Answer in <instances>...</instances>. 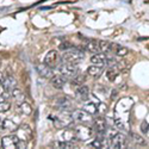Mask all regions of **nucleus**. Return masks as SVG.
Masks as SVG:
<instances>
[{
	"instance_id": "1",
	"label": "nucleus",
	"mask_w": 149,
	"mask_h": 149,
	"mask_svg": "<svg viewBox=\"0 0 149 149\" xmlns=\"http://www.w3.org/2000/svg\"><path fill=\"white\" fill-rule=\"evenodd\" d=\"M85 57V54L82 50H80L79 48H72L67 53L63 54L62 56V62L63 63H72V65H78L79 62H81Z\"/></svg>"
},
{
	"instance_id": "2",
	"label": "nucleus",
	"mask_w": 149,
	"mask_h": 149,
	"mask_svg": "<svg viewBox=\"0 0 149 149\" xmlns=\"http://www.w3.org/2000/svg\"><path fill=\"white\" fill-rule=\"evenodd\" d=\"M77 139L80 141H87L88 139H91L93 136L94 129L93 127H88V124H80L75 129H74Z\"/></svg>"
},
{
	"instance_id": "3",
	"label": "nucleus",
	"mask_w": 149,
	"mask_h": 149,
	"mask_svg": "<svg viewBox=\"0 0 149 149\" xmlns=\"http://www.w3.org/2000/svg\"><path fill=\"white\" fill-rule=\"evenodd\" d=\"M109 147L112 149H122L127 147V137L123 134L116 132L112 137L109 139Z\"/></svg>"
},
{
	"instance_id": "4",
	"label": "nucleus",
	"mask_w": 149,
	"mask_h": 149,
	"mask_svg": "<svg viewBox=\"0 0 149 149\" xmlns=\"http://www.w3.org/2000/svg\"><path fill=\"white\" fill-rule=\"evenodd\" d=\"M70 116H72L73 120H75L80 124H90L93 120L92 115L86 112L85 110H75V111H73Z\"/></svg>"
},
{
	"instance_id": "5",
	"label": "nucleus",
	"mask_w": 149,
	"mask_h": 149,
	"mask_svg": "<svg viewBox=\"0 0 149 149\" xmlns=\"http://www.w3.org/2000/svg\"><path fill=\"white\" fill-rule=\"evenodd\" d=\"M58 70L62 75H65L66 78H74L78 74L79 69L77 65H72V63H62L58 67Z\"/></svg>"
},
{
	"instance_id": "6",
	"label": "nucleus",
	"mask_w": 149,
	"mask_h": 149,
	"mask_svg": "<svg viewBox=\"0 0 149 149\" xmlns=\"http://www.w3.org/2000/svg\"><path fill=\"white\" fill-rule=\"evenodd\" d=\"M60 56H58V53L56 50H52V52H49L44 58V63L48 66V67H50V68H56L60 63Z\"/></svg>"
},
{
	"instance_id": "7",
	"label": "nucleus",
	"mask_w": 149,
	"mask_h": 149,
	"mask_svg": "<svg viewBox=\"0 0 149 149\" xmlns=\"http://www.w3.org/2000/svg\"><path fill=\"white\" fill-rule=\"evenodd\" d=\"M16 135H17V137L19 140H23V141H26L28 142L31 139V136H32V130H31V128L29 125L24 124V125L17 128Z\"/></svg>"
},
{
	"instance_id": "8",
	"label": "nucleus",
	"mask_w": 149,
	"mask_h": 149,
	"mask_svg": "<svg viewBox=\"0 0 149 149\" xmlns=\"http://www.w3.org/2000/svg\"><path fill=\"white\" fill-rule=\"evenodd\" d=\"M17 124L11 120V119H4V120H0V131L1 132H16L17 130Z\"/></svg>"
},
{
	"instance_id": "9",
	"label": "nucleus",
	"mask_w": 149,
	"mask_h": 149,
	"mask_svg": "<svg viewBox=\"0 0 149 149\" xmlns=\"http://www.w3.org/2000/svg\"><path fill=\"white\" fill-rule=\"evenodd\" d=\"M18 141H19V139L17 137V135H6L1 139V144H3V148H5V149L16 148V144Z\"/></svg>"
},
{
	"instance_id": "10",
	"label": "nucleus",
	"mask_w": 149,
	"mask_h": 149,
	"mask_svg": "<svg viewBox=\"0 0 149 149\" xmlns=\"http://www.w3.org/2000/svg\"><path fill=\"white\" fill-rule=\"evenodd\" d=\"M1 86H3L4 91H12L15 87H17V80L13 75L4 77L3 81H1Z\"/></svg>"
},
{
	"instance_id": "11",
	"label": "nucleus",
	"mask_w": 149,
	"mask_h": 149,
	"mask_svg": "<svg viewBox=\"0 0 149 149\" xmlns=\"http://www.w3.org/2000/svg\"><path fill=\"white\" fill-rule=\"evenodd\" d=\"M66 82H67V78L65 75H62V74H60V75H55V77L53 75L50 78V84L56 90H61L65 86Z\"/></svg>"
},
{
	"instance_id": "12",
	"label": "nucleus",
	"mask_w": 149,
	"mask_h": 149,
	"mask_svg": "<svg viewBox=\"0 0 149 149\" xmlns=\"http://www.w3.org/2000/svg\"><path fill=\"white\" fill-rule=\"evenodd\" d=\"M55 105L62 111H67L72 106V102L67 97H57L56 102H55Z\"/></svg>"
},
{
	"instance_id": "13",
	"label": "nucleus",
	"mask_w": 149,
	"mask_h": 149,
	"mask_svg": "<svg viewBox=\"0 0 149 149\" xmlns=\"http://www.w3.org/2000/svg\"><path fill=\"white\" fill-rule=\"evenodd\" d=\"M91 62L92 65L99 66V67H104L106 65V56L104 53H97L93 54V56L91 57Z\"/></svg>"
},
{
	"instance_id": "14",
	"label": "nucleus",
	"mask_w": 149,
	"mask_h": 149,
	"mask_svg": "<svg viewBox=\"0 0 149 149\" xmlns=\"http://www.w3.org/2000/svg\"><path fill=\"white\" fill-rule=\"evenodd\" d=\"M36 68H37V72H38V74H40L42 78L50 79V78L53 77V68L48 67L45 63H44V65H38Z\"/></svg>"
},
{
	"instance_id": "15",
	"label": "nucleus",
	"mask_w": 149,
	"mask_h": 149,
	"mask_svg": "<svg viewBox=\"0 0 149 149\" xmlns=\"http://www.w3.org/2000/svg\"><path fill=\"white\" fill-rule=\"evenodd\" d=\"M93 129L97 131V132H105L106 129H107V124H106V120L103 118V117H98L94 119V127Z\"/></svg>"
},
{
	"instance_id": "16",
	"label": "nucleus",
	"mask_w": 149,
	"mask_h": 149,
	"mask_svg": "<svg viewBox=\"0 0 149 149\" xmlns=\"http://www.w3.org/2000/svg\"><path fill=\"white\" fill-rule=\"evenodd\" d=\"M77 94L79 97V99H81V100H87L88 97H90V88L87 87V86H82L80 85L78 90H77Z\"/></svg>"
},
{
	"instance_id": "17",
	"label": "nucleus",
	"mask_w": 149,
	"mask_h": 149,
	"mask_svg": "<svg viewBox=\"0 0 149 149\" xmlns=\"http://www.w3.org/2000/svg\"><path fill=\"white\" fill-rule=\"evenodd\" d=\"M85 49L87 52L92 53V54H97V53H100V49H99V41H88L87 44H86Z\"/></svg>"
},
{
	"instance_id": "18",
	"label": "nucleus",
	"mask_w": 149,
	"mask_h": 149,
	"mask_svg": "<svg viewBox=\"0 0 149 149\" xmlns=\"http://www.w3.org/2000/svg\"><path fill=\"white\" fill-rule=\"evenodd\" d=\"M87 73H88V75H91L93 78H99L103 74V67L92 65V66H90L87 68Z\"/></svg>"
},
{
	"instance_id": "19",
	"label": "nucleus",
	"mask_w": 149,
	"mask_h": 149,
	"mask_svg": "<svg viewBox=\"0 0 149 149\" xmlns=\"http://www.w3.org/2000/svg\"><path fill=\"white\" fill-rule=\"evenodd\" d=\"M118 74H119V69L116 66H111L106 70V78L110 81H115L117 79V77H118Z\"/></svg>"
},
{
	"instance_id": "20",
	"label": "nucleus",
	"mask_w": 149,
	"mask_h": 149,
	"mask_svg": "<svg viewBox=\"0 0 149 149\" xmlns=\"http://www.w3.org/2000/svg\"><path fill=\"white\" fill-rule=\"evenodd\" d=\"M18 109H19V111H20L23 115H26V116L31 115V112H32L31 105H30L29 103H25V102H20V103L18 104Z\"/></svg>"
},
{
	"instance_id": "21",
	"label": "nucleus",
	"mask_w": 149,
	"mask_h": 149,
	"mask_svg": "<svg viewBox=\"0 0 149 149\" xmlns=\"http://www.w3.org/2000/svg\"><path fill=\"white\" fill-rule=\"evenodd\" d=\"M11 92V97L12 98H15L17 102H24V99H25V95H24V93H23V91L20 90V88H17V87H15L12 91H10Z\"/></svg>"
},
{
	"instance_id": "22",
	"label": "nucleus",
	"mask_w": 149,
	"mask_h": 149,
	"mask_svg": "<svg viewBox=\"0 0 149 149\" xmlns=\"http://www.w3.org/2000/svg\"><path fill=\"white\" fill-rule=\"evenodd\" d=\"M99 49H100V53H110L112 52V43L109 41H99Z\"/></svg>"
},
{
	"instance_id": "23",
	"label": "nucleus",
	"mask_w": 149,
	"mask_h": 149,
	"mask_svg": "<svg viewBox=\"0 0 149 149\" xmlns=\"http://www.w3.org/2000/svg\"><path fill=\"white\" fill-rule=\"evenodd\" d=\"M84 110L86 111V112H88L90 115H95L98 113V107L95 104L93 103H86L85 106H84Z\"/></svg>"
},
{
	"instance_id": "24",
	"label": "nucleus",
	"mask_w": 149,
	"mask_h": 149,
	"mask_svg": "<svg viewBox=\"0 0 149 149\" xmlns=\"http://www.w3.org/2000/svg\"><path fill=\"white\" fill-rule=\"evenodd\" d=\"M131 140H132V142L135 144H137V146H144L146 144L143 137L140 136V135H137V134H131Z\"/></svg>"
},
{
	"instance_id": "25",
	"label": "nucleus",
	"mask_w": 149,
	"mask_h": 149,
	"mask_svg": "<svg viewBox=\"0 0 149 149\" xmlns=\"http://www.w3.org/2000/svg\"><path fill=\"white\" fill-rule=\"evenodd\" d=\"M10 109H11V103H8L6 100L0 102V113L1 112H7Z\"/></svg>"
},
{
	"instance_id": "26",
	"label": "nucleus",
	"mask_w": 149,
	"mask_h": 149,
	"mask_svg": "<svg viewBox=\"0 0 149 149\" xmlns=\"http://www.w3.org/2000/svg\"><path fill=\"white\" fill-rule=\"evenodd\" d=\"M74 85H78V86H80V85H82L84 82H85V77L84 75H75L74 77V79H73V81H72Z\"/></svg>"
},
{
	"instance_id": "27",
	"label": "nucleus",
	"mask_w": 149,
	"mask_h": 149,
	"mask_svg": "<svg viewBox=\"0 0 149 149\" xmlns=\"http://www.w3.org/2000/svg\"><path fill=\"white\" fill-rule=\"evenodd\" d=\"M72 48H73V45L69 42H63V43H61L60 47H58L60 50H69V49H72Z\"/></svg>"
},
{
	"instance_id": "28",
	"label": "nucleus",
	"mask_w": 149,
	"mask_h": 149,
	"mask_svg": "<svg viewBox=\"0 0 149 149\" xmlns=\"http://www.w3.org/2000/svg\"><path fill=\"white\" fill-rule=\"evenodd\" d=\"M141 131L143 135H148V122L147 120H143L142 124H141Z\"/></svg>"
},
{
	"instance_id": "29",
	"label": "nucleus",
	"mask_w": 149,
	"mask_h": 149,
	"mask_svg": "<svg viewBox=\"0 0 149 149\" xmlns=\"http://www.w3.org/2000/svg\"><path fill=\"white\" fill-rule=\"evenodd\" d=\"M106 65H109V67L116 66V65H117V61H116L113 57H106Z\"/></svg>"
},
{
	"instance_id": "30",
	"label": "nucleus",
	"mask_w": 149,
	"mask_h": 149,
	"mask_svg": "<svg viewBox=\"0 0 149 149\" xmlns=\"http://www.w3.org/2000/svg\"><path fill=\"white\" fill-rule=\"evenodd\" d=\"M102 144H103L102 141H99V140L97 139V140H94V141L91 143V148H102V147H103Z\"/></svg>"
},
{
	"instance_id": "31",
	"label": "nucleus",
	"mask_w": 149,
	"mask_h": 149,
	"mask_svg": "<svg viewBox=\"0 0 149 149\" xmlns=\"http://www.w3.org/2000/svg\"><path fill=\"white\" fill-rule=\"evenodd\" d=\"M16 148H19V149H25L26 148V141H23V140H19L16 144Z\"/></svg>"
},
{
	"instance_id": "32",
	"label": "nucleus",
	"mask_w": 149,
	"mask_h": 149,
	"mask_svg": "<svg viewBox=\"0 0 149 149\" xmlns=\"http://www.w3.org/2000/svg\"><path fill=\"white\" fill-rule=\"evenodd\" d=\"M117 93H118V91L117 90H112V92H111V99H112V100H113V99H116V97H117Z\"/></svg>"
},
{
	"instance_id": "33",
	"label": "nucleus",
	"mask_w": 149,
	"mask_h": 149,
	"mask_svg": "<svg viewBox=\"0 0 149 149\" xmlns=\"http://www.w3.org/2000/svg\"><path fill=\"white\" fill-rule=\"evenodd\" d=\"M3 79H4V75H3V73H0V84H1Z\"/></svg>"
},
{
	"instance_id": "34",
	"label": "nucleus",
	"mask_w": 149,
	"mask_h": 149,
	"mask_svg": "<svg viewBox=\"0 0 149 149\" xmlns=\"http://www.w3.org/2000/svg\"><path fill=\"white\" fill-rule=\"evenodd\" d=\"M122 90H127V85H125V84L122 85Z\"/></svg>"
},
{
	"instance_id": "35",
	"label": "nucleus",
	"mask_w": 149,
	"mask_h": 149,
	"mask_svg": "<svg viewBox=\"0 0 149 149\" xmlns=\"http://www.w3.org/2000/svg\"><path fill=\"white\" fill-rule=\"evenodd\" d=\"M0 120H1V119H0Z\"/></svg>"
}]
</instances>
